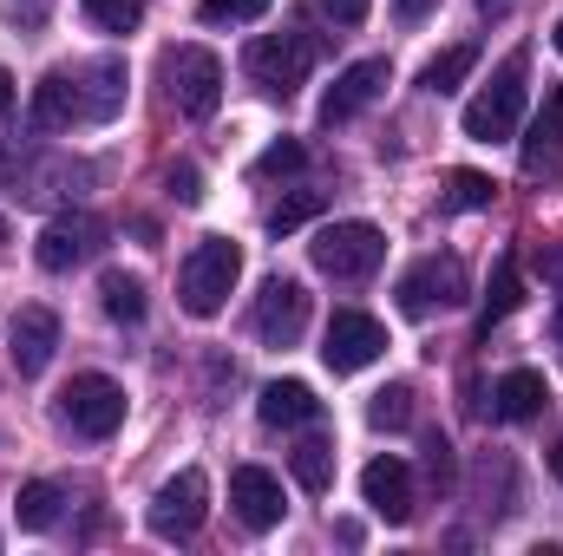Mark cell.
I'll list each match as a JSON object with an SVG mask.
<instances>
[{"mask_svg":"<svg viewBox=\"0 0 563 556\" xmlns=\"http://www.w3.org/2000/svg\"><path fill=\"white\" fill-rule=\"evenodd\" d=\"M236 276H243V249H236L230 236H203V243L184 256V269H177V301H184V314H197V321L223 314Z\"/></svg>","mask_w":563,"mask_h":556,"instance_id":"1","label":"cell"},{"mask_svg":"<svg viewBox=\"0 0 563 556\" xmlns=\"http://www.w3.org/2000/svg\"><path fill=\"white\" fill-rule=\"evenodd\" d=\"M308 256H314V269L334 281H367L380 263H387V236L374 230V223H328L314 243H308Z\"/></svg>","mask_w":563,"mask_h":556,"instance_id":"2","label":"cell"},{"mask_svg":"<svg viewBox=\"0 0 563 556\" xmlns=\"http://www.w3.org/2000/svg\"><path fill=\"white\" fill-rule=\"evenodd\" d=\"M518 119H525V53H511V59L492 73V86L465 105V138L498 144V138L518 132Z\"/></svg>","mask_w":563,"mask_h":556,"instance_id":"3","label":"cell"},{"mask_svg":"<svg viewBox=\"0 0 563 556\" xmlns=\"http://www.w3.org/2000/svg\"><path fill=\"white\" fill-rule=\"evenodd\" d=\"M203 518H210V478H203L197 465H184L177 478L157 485V498H151V537L184 544V537L203 531Z\"/></svg>","mask_w":563,"mask_h":556,"instance_id":"4","label":"cell"},{"mask_svg":"<svg viewBox=\"0 0 563 556\" xmlns=\"http://www.w3.org/2000/svg\"><path fill=\"white\" fill-rule=\"evenodd\" d=\"M59 419H66L79 438H112V432L125 425V387H119L112 374H79V380H66V393H59Z\"/></svg>","mask_w":563,"mask_h":556,"instance_id":"5","label":"cell"},{"mask_svg":"<svg viewBox=\"0 0 563 556\" xmlns=\"http://www.w3.org/2000/svg\"><path fill=\"white\" fill-rule=\"evenodd\" d=\"M164 79H170V99L184 119H210L223 105V59L210 46H177L164 59Z\"/></svg>","mask_w":563,"mask_h":556,"instance_id":"6","label":"cell"},{"mask_svg":"<svg viewBox=\"0 0 563 556\" xmlns=\"http://www.w3.org/2000/svg\"><path fill=\"white\" fill-rule=\"evenodd\" d=\"M106 236H112L106 216H92V210H66V216H53V223L40 230L33 256H40V269L66 276V269H79V263H92V256L106 249Z\"/></svg>","mask_w":563,"mask_h":556,"instance_id":"7","label":"cell"},{"mask_svg":"<svg viewBox=\"0 0 563 556\" xmlns=\"http://www.w3.org/2000/svg\"><path fill=\"white\" fill-rule=\"evenodd\" d=\"M243 66H250V79H256L263 92L288 99V92L308 79V66H314V40H308V33H263V40H250Z\"/></svg>","mask_w":563,"mask_h":556,"instance_id":"8","label":"cell"},{"mask_svg":"<svg viewBox=\"0 0 563 556\" xmlns=\"http://www.w3.org/2000/svg\"><path fill=\"white\" fill-rule=\"evenodd\" d=\"M380 354H387V327H380L374 314H361V308H334V321H328V334H321L328 374H361V367H374Z\"/></svg>","mask_w":563,"mask_h":556,"instance_id":"9","label":"cell"},{"mask_svg":"<svg viewBox=\"0 0 563 556\" xmlns=\"http://www.w3.org/2000/svg\"><path fill=\"white\" fill-rule=\"evenodd\" d=\"M465 301V263L459 256H426L400 276V314L426 321L432 308H459Z\"/></svg>","mask_w":563,"mask_h":556,"instance_id":"10","label":"cell"},{"mask_svg":"<svg viewBox=\"0 0 563 556\" xmlns=\"http://www.w3.org/2000/svg\"><path fill=\"white\" fill-rule=\"evenodd\" d=\"M394 86V66L387 59H354L334 86H328V99H321V125L334 132V125H347V119H361L380 92Z\"/></svg>","mask_w":563,"mask_h":556,"instance_id":"11","label":"cell"},{"mask_svg":"<svg viewBox=\"0 0 563 556\" xmlns=\"http://www.w3.org/2000/svg\"><path fill=\"white\" fill-rule=\"evenodd\" d=\"M301 327H308V288L288 281V276L263 281V294H256V341H269V347H295Z\"/></svg>","mask_w":563,"mask_h":556,"instance_id":"12","label":"cell"},{"mask_svg":"<svg viewBox=\"0 0 563 556\" xmlns=\"http://www.w3.org/2000/svg\"><path fill=\"white\" fill-rule=\"evenodd\" d=\"M7 347H13V367H20L26 380L46 374L53 354H59V314H53V308H20V314L7 321Z\"/></svg>","mask_w":563,"mask_h":556,"instance_id":"13","label":"cell"},{"mask_svg":"<svg viewBox=\"0 0 563 556\" xmlns=\"http://www.w3.org/2000/svg\"><path fill=\"white\" fill-rule=\"evenodd\" d=\"M361 498H367L374 518L413 524V471H407V458H374V465L361 471Z\"/></svg>","mask_w":563,"mask_h":556,"instance_id":"14","label":"cell"},{"mask_svg":"<svg viewBox=\"0 0 563 556\" xmlns=\"http://www.w3.org/2000/svg\"><path fill=\"white\" fill-rule=\"evenodd\" d=\"M230 504H236V518L250 524V531H276L282 524V478L276 471H263V465H236L230 471Z\"/></svg>","mask_w":563,"mask_h":556,"instance_id":"15","label":"cell"},{"mask_svg":"<svg viewBox=\"0 0 563 556\" xmlns=\"http://www.w3.org/2000/svg\"><path fill=\"white\" fill-rule=\"evenodd\" d=\"M73 79H79V119H92V125L119 119V105H125V59H92Z\"/></svg>","mask_w":563,"mask_h":556,"instance_id":"16","label":"cell"},{"mask_svg":"<svg viewBox=\"0 0 563 556\" xmlns=\"http://www.w3.org/2000/svg\"><path fill=\"white\" fill-rule=\"evenodd\" d=\"M544 400H551V387H544V374H538V367H511V374L492 387V413L511 419V425L538 419V413H544Z\"/></svg>","mask_w":563,"mask_h":556,"instance_id":"17","label":"cell"},{"mask_svg":"<svg viewBox=\"0 0 563 556\" xmlns=\"http://www.w3.org/2000/svg\"><path fill=\"white\" fill-rule=\"evenodd\" d=\"M256 413H263V425H308V419H321V400L308 380H269Z\"/></svg>","mask_w":563,"mask_h":556,"instance_id":"18","label":"cell"},{"mask_svg":"<svg viewBox=\"0 0 563 556\" xmlns=\"http://www.w3.org/2000/svg\"><path fill=\"white\" fill-rule=\"evenodd\" d=\"M73 119H79V79H73V73H46V79L33 86V125L66 132Z\"/></svg>","mask_w":563,"mask_h":556,"instance_id":"19","label":"cell"},{"mask_svg":"<svg viewBox=\"0 0 563 556\" xmlns=\"http://www.w3.org/2000/svg\"><path fill=\"white\" fill-rule=\"evenodd\" d=\"M518 301H525L518 256H498V269H492V281H485V314H478V334H492L505 314H518Z\"/></svg>","mask_w":563,"mask_h":556,"instance_id":"20","label":"cell"},{"mask_svg":"<svg viewBox=\"0 0 563 556\" xmlns=\"http://www.w3.org/2000/svg\"><path fill=\"white\" fill-rule=\"evenodd\" d=\"M59 504H66V491L53 478H26L20 498H13V518H20V531H53L59 524Z\"/></svg>","mask_w":563,"mask_h":556,"instance_id":"21","label":"cell"},{"mask_svg":"<svg viewBox=\"0 0 563 556\" xmlns=\"http://www.w3.org/2000/svg\"><path fill=\"white\" fill-rule=\"evenodd\" d=\"M99 301H106V314H112L119 327H139L144 308H151V301H144V281L125 276V269H106V276H99Z\"/></svg>","mask_w":563,"mask_h":556,"instance_id":"22","label":"cell"},{"mask_svg":"<svg viewBox=\"0 0 563 556\" xmlns=\"http://www.w3.org/2000/svg\"><path fill=\"white\" fill-rule=\"evenodd\" d=\"M288 465H295V485H301V491L328 498V485H334V445H328V438H301Z\"/></svg>","mask_w":563,"mask_h":556,"instance_id":"23","label":"cell"},{"mask_svg":"<svg viewBox=\"0 0 563 556\" xmlns=\"http://www.w3.org/2000/svg\"><path fill=\"white\" fill-rule=\"evenodd\" d=\"M558 138H563V86L544 99V119L531 125V144H525V170L538 177L544 164H551V151H558Z\"/></svg>","mask_w":563,"mask_h":556,"instance_id":"24","label":"cell"},{"mask_svg":"<svg viewBox=\"0 0 563 556\" xmlns=\"http://www.w3.org/2000/svg\"><path fill=\"white\" fill-rule=\"evenodd\" d=\"M472 66H478V46H472V40H459V46H445V53H439V59L426 66L420 86H426V92H452V86H459V79H465Z\"/></svg>","mask_w":563,"mask_h":556,"instance_id":"25","label":"cell"},{"mask_svg":"<svg viewBox=\"0 0 563 556\" xmlns=\"http://www.w3.org/2000/svg\"><path fill=\"white\" fill-rule=\"evenodd\" d=\"M321 210H328V190H295V197H282V203H269V216H263V223H269L276 236H288V230L314 223Z\"/></svg>","mask_w":563,"mask_h":556,"instance_id":"26","label":"cell"},{"mask_svg":"<svg viewBox=\"0 0 563 556\" xmlns=\"http://www.w3.org/2000/svg\"><path fill=\"white\" fill-rule=\"evenodd\" d=\"M492 197H498V184L485 177V170H452L445 177V210H492Z\"/></svg>","mask_w":563,"mask_h":556,"instance_id":"27","label":"cell"},{"mask_svg":"<svg viewBox=\"0 0 563 556\" xmlns=\"http://www.w3.org/2000/svg\"><path fill=\"white\" fill-rule=\"evenodd\" d=\"M367 425H374V432H400V425H413V387H380L374 407H367Z\"/></svg>","mask_w":563,"mask_h":556,"instance_id":"28","label":"cell"},{"mask_svg":"<svg viewBox=\"0 0 563 556\" xmlns=\"http://www.w3.org/2000/svg\"><path fill=\"white\" fill-rule=\"evenodd\" d=\"M86 13H92V26H106V33H132L144 20V0H86Z\"/></svg>","mask_w":563,"mask_h":556,"instance_id":"29","label":"cell"},{"mask_svg":"<svg viewBox=\"0 0 563 556\" xmlns=\"http://www.w3.org/2000/svg\"><path fill=\"white\" fill-rule=\"evenodd\" d=\"M308 164V144L301 138H276L263 157H256V177H282V170H301Z\"/></svg>","mask_w":563,"mask_h":556,"instance_id":"30","label":"cell"},{"mask_svg":"<svg viewBox=\"0 0 563 556\" xmlns=\"http://www.w3.org/2000/svg\"><path fill=\"white\" fill-rule=\"evenodd\" d=\"M269 7H276V0H203L197 13H203L210 26H223V20H263Z\"/></svg>","mask_w":563,"mask_h":556,"instance_id":"31","label":"cell"},{"mask_svg":"<svg viewBox=\"0 0 563 556\" xmlns=\"http://www.w3.org/2000/svg\"><path fill=\"white\" fill-rule=\"evenodd\" d=\"M164 184H170V197H177V203H203V170H197V164H170V177H164Z\"/></svg>","mask_w":563,"mask_h":556,"instance_id":"32","label":"cell"},{"mask_svg":"<svg viewBox=\"0 0 563 556\" xmlns=\"http://www.w3.org/2000/svg\"><path fill=\"white\" fill-rule=\"evenodd\" d=\"M426 471H432V485H439V491L452 485V445H445L439 432H426Z\"/></svg>","mask_w":563,"mask_h":556,"instance_id":"33","label":"cell"},{"mask_svg":"<svg viewBox=\"0 0 563 556\" xmlns=\"http://www.w3.org/2000/svg\"><path fill=\"white\" fill-rule=\"evenodd\" d=\"M367 7H374V0H321V13H328L334 26H361V20H367Z\"/></svg>","mask_w":563,"mask_h":556,"instance_id":"34","label":"cell"},{"mask_svg":"<svg viewBox=\"0 0 563 556\" xmlns=\"http://www.w3.org/2000/svg\"><path fill=\"white\" fill-rule=\"evenodd\" d=\"M538 276L563 281V243H538Z\"/></svg>","mask_w":563,"mask_h":556,"instance_id":"35","label":"cell"},{"mask_svg":"<svg viewBox=\"0 0 563 556\" xmlns=\"http://www.w3.org/2000/svg\"><path fill=\"white\" fill-rule=\"evenodd\" d=\"M439 0H394V20H407V26H420L426 13H432Z\"/></svg>","mask_w":563,"mask_h":556,"instance_id":"36","label":"cell"},{"mask_svg":"<svg viewBox=\"0 0 563 556\" xmlns=\"http://www.w3.org/2000/svg\"><path fill=\"white\" fill-rule=\"evenodd\" d=\"M13 99H20V92H13V73H7V66H0V119H7V112H13Z\"/></svg>","mask_w":563,"mask_h":556,"instance_id":"37","label":"cell"},{"mask_svg":"<svg viewBox=\"0 0 563 556\" xmlns=\"http://www.w3.org/2000/svg\"><path fill=\"white\" fill-rule=\"evenodd\" d=\"M551 471H558V478H563V438H558V445H551Z\"/></svg>","mask_w":563,"mask_h":556,"instance_id":"38","label":"cell"},{"mask_svg":"<svg viewBox=\"0 0 563 556\" xmlns=\"http://www.w3.org/2000/svg\"><path fill=\"white\" fill-rule=\"evenodd\" d=\"M551 327H558V347H563V301H558V321H551Z\"/></svg>","mask_w":563,"mask_h":556,"instance_id":"39","label":"cell"},{"mask_svg":"<svg viewBox=\"0 0 563 556\" xmlns=\"http://www.w3.org/2000/svg\"><path fill=\"white\" fill-rule=\"evenodd\" d=\"M0 249H7V216H0Z\"/></svg>","mask_w":563,"mask_h":556,"instance_id":"40","label":"cell"},{"mask_svg":"<svg viewBox=\"0 0 563 556\" xmlns=\"http://www.w3.org/2000/svg\"><path fill=\"white\" fill-rule=\"evenodd\" d=\"M558 53H563V20H558Z\"/></svg>","mask_w":563,"mask_h":556,"instance_id":"41","label":"cell"},{"mask_svg":"<svg viewBox=\"0 0 563 556\" xmlns=\"http://www.w3.org/2000/svg\"><path fill=\"white\" fill-rule=\"evenodd\" d=\"M485 7H492V0H485Z\"/></svg>","mask_w":563,"mask_h":556,"instance_id":"42","label":"cell"}]
</instances>
